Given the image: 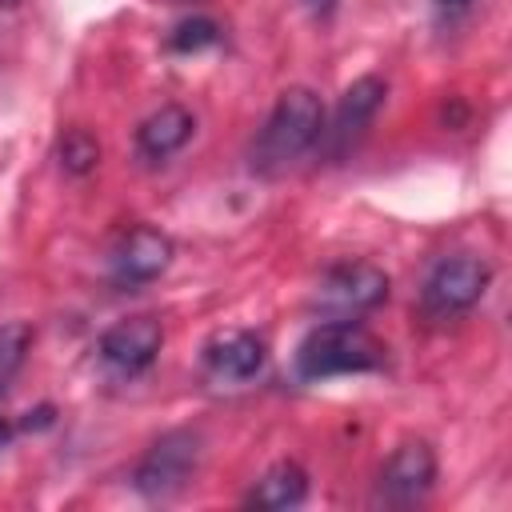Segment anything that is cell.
<instances>
[{
	"label": "cell",
	"instance_id": "14",
	"mask_svg": "<svg viewBox=\"0 0 512 512\" xmlns=\"http://www.w3.org/2000/svg\"><path fill=\"white\" fill-rule=\"evenodd\" d=\"M56 160L68 176H88L100 164V140L88 128H68L56 144Z\"/></svg>",
	"mask_w": 512,
	"mask_h": 512
},
{
	"label": "cell",
	"instance_id": "19",
	"mask_svg": "<svg viewBox=\"0 0 512 512\" xmlns=\"http://www.w3.org/2000/svg\"><path fill=\"white\" fill-rule=\"evenodd\" d=\"M308 4H312V8H316V12H328V8H332V4H336V0H308Z\"/></svg>",
	"mask_w": 512,
	"mask_h": 512
},
{
	"label": "cell",
	"instance_id": "20",
	"mask_svg": "<svg viewBox=\"0 0 512 512\" xmlns=\"http://www.w3.org/2000/svg\"><path fill=\"white\" fill-rule=\"evenodd\" d=\"M8 4H16V0H0V8H8Z\"/></svg>",
	"mask_w": 512,
	"mask_h": 512
},
{
	"label": "cell",
	"instance_id": "16",
	"mask_svg": "<svg viewBox=\"0 0 512 512\" xmlns=\"http://www.w3.org/2000/svg\"><path fill=\"white\" fill-rule=\"evenodd\" d=\"M28 420H20V428H28V432H40V428H52L56 424V408L52 404H40L36 412H24Z\"/></svg>",
	"mask_w": 512,
	"mask_h": 512
},
{
	"label": "cell",
	"instance_id": "7",
	"mask_svg": "<svg viewBox=\"0 0 512 512\" xmlns=\"http://www.w3.org/2000/svg\"><path fill=\"white\" fill-rule=\"evenodd\" d=\"M164 348V324L156 316H128V320H116L112 328L100 332L96 340V356L120 372V376H140L156 364Z\"/></svg>",
	"mask_w": 512,
	"mask_h": 512
},
{
	"label": "cell",
	"instance_id": "13",
	"mask_svg": "<svg viewBox=\"0 0 512 512\" xmlns=\"http://www.w3.org/2000/svg\"><path fill=\"white\" fill-rule=\"evenodd\" d=\"M32 324L28 320H8L0 324V396L12 388V380L20 376V368L28 364V352H32Z\"/></svg>",
	"mask_w": 512,
	"mask_h": 512
},
{
	"label": "cell",
	"instance_id": "5",
	"mask_svg": "<svg viewBox=\"0 0 512 512\" xmlns=\"http://www.w3.org/2000/svg\"><path fill=\"white\" fill-rule=\"evenodd\" d=\"M388 300V272H380L368 260H344L332 264L316 284V304L332 316H360Z\"/></svg>",
	"mask_w": 512,
	"mask_h": 512
},
{
	"label": "cell",
	"instance_id": "3",
	"mask_svg": "<svg viewBox=\"0 0 512 512\" xmlns=\"http://www.w3.org/2000/svg\"><path fill=\"white\" fill-rule=\"evenodd\" d=\"M492 284V268L488 260L472 256V252H456V256H440L424 284H420V312L428 320H452V316H464L472 312L484 292Z\"/></svg>",
	"mask_w": 512,
	"mask_h": 512
},
{
	"label": "cell",
	"instance_id": "4",
	"mask_svg": "<svg viewBox=\"0 0 512 512\" xmlns=\"http://www.w3.org/2000/svg\"><path fill=\"white\" fill-rule=\"evenodd\" d=\"M196 464H200V432L172 428V432H164V436H156L148 444V452L136 460L128 480H132V488L140 496L168 500V496H176L192 480Z\"/></svg>",
	"mask_w": 512,
	"mask_h": 512
},
{
	"label": "cell",
	"instance_id": "17",
	"mask_svg": "<svg viewBox=\"0 0 512 512\" xmlns=\"http://www.w3.org/2000/svg\"><path fill=\"white\" fill-rule=\"evenodd\" d=\"M12 432H16V428H12V424H8L4 416H0V452H4L8 444H12Z\"/></svg>",
	"mask_w": 512,
	"mask_h": 512
},
{
	"label": "cell",
	"instance_id": "1",
	"mask_svg": "<svg viewBox=\"0 0 512 512\" xmlns=\"http://www.w3.org/2000/svg\"><path fill=\"white\" fill-rule=\"evenodd\" d=\"M324 136V104L312 88H288L276 96L256 144H252V172L280 176L300 156H308Z\"/></svg>",
	"mask_w": 512,
	"mask_h": 512
},
{
	"label": "cell",
	"instance_id": "12",
	"mask_svg": "<svg viewBox=\"0 0 512 512\" xmlns=\"http://www.w3.org/2000/svg\"><path fill=\"white\" fill-rule=\"evenodd\" d=\"M304 500H308V472L292 460L272 464L244 496L248 508H268V512H288V508H300Z\"/></svg>",
	"mask_w": 512,
	"mask_h": 512
},
{
	"label": "cell",
	"instance_id": "15",
	"mask_svg": "<svg viewBox=\"0 0 512 512\" xmlns=\"http://www.w3.org/2000/svg\"><path fill=\"white\" fill-rule=\"evenodd\" d=\"M220 44V24L208 16H188L168 32V48L172 52H204Z\"/></svg>",
	"mask_w": 512,
	"mask_h": 512
},
{
	"label": "cell",
	"instance_id": "11",
	"mask_svg": "<svg viewBox=\"0 0 512 512\" xmlns=\"http://www.w3.org/2000/svg\"><path fill=\"white\" fill-rule=\"evenodd\" d=\"M196 132V116L184 104H160L156 112H148L136 128V152L152 164L176 156Z\"/></svg>",
	"mask_w": 512,
	"mask_h": 512
},
{
	"label": "cell",
	"instance_id": "18",
	"mask_svg": "<svg viewBox=\"0 0 512 512\" xmlns=\"http://www.w3.org/2000/svg\"><path fill=\"white\" fill-rule=\"evenodd\" d=\"M436 4H440V8H468L472 0H436Z\"/></svg>",
	"mask_w": 512,
	"mask_h": 512
},
{
	"label": "cell",
	"instance_id": "8",
	"mask_svg": "<svg viewBox=\"0 0 512 512\" xmlns=\"http://www.w3.org/2000/svg\"><path fill=\"white\" fill-rule=\"evenodd\" d=\"M384 96H388V84L380 76H360V80H352L340 92L336 112H332V124H324V136H320V140H328V156L332 160H340L368 132V124L384 108Z\"/></svg>",
	"mask_w": 512,
	"mask_h": 512
},
{
	"label": "cell",
	"instance_id": "9",
	"mask_svg": "<svg viewBox=\"0 0 512 512\" xmlns=\"http://www.w3.org/2000/svg\"><path fill=\"white\" fill-rule=\"evenodd\" d=\"M264 364H268V344L248 328L216 332L204 344V368L220 384H248L264 372Z\"/></svg>",
	"mask_w": 512,
	"mask_h": 512
},
{
	"label": "cell",
	"instance_id": "10",
	"mask_svg": "<svg viewBox=\"0 0 512 512\" xmlns=\"http://www.w3.org/2000/svg\"><path fill=\"white\" fill-rule=\"evenodd\" d=\"M432 480H436V452L424 440H408L384 460L380 496L392 504H412L432 488Z\"/></svg>",
	"mask_w": 512,
	"mask_h": 512
},
{
	"label": "cell",
	"instance_id": "6",
	"mask_svg": "<svg viewBox=\"0 0 512 512\" xmlns=\"http://www.w3.org/2000/svg\"><path fill=\"white\" fill-rule=\"evenodd\" d=\"M168 264H172V240L160 228H148V224H136V228L120 232V240L108 252V276L124 292L152 284L156 276L168 272Z\"/></svg>",
	"mask_w": 512,
	"mask_h": 512
},
{
	"label": "cell",
	"instance_id": "2",
	"mask_svg": "<svg viewBox=\"0 0 512 512\" xmlns=\"http://www.w3.org/2000/svg\"><path fill=\"white\" fill-rule=\"evenodd\" d=\"M384 344L356 320V316H332L316 328L296 348V376L300 380H332V376H356V372H376L384 364Z\"/></svg>",
	"mask_w": 512,
	"mask_h": 512
}]
</instances>
